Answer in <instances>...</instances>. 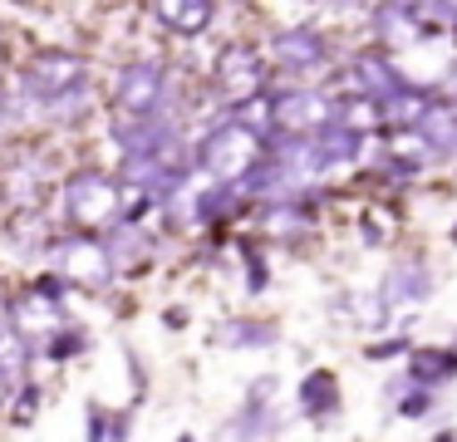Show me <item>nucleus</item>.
I'll list each match as a JSON object with an SVG mask.
<instances>
[{
	"label": "nucleus",
	"mask_w": 457,
	"mask_h": 442,
	"mask_svg": "<svg viewBox=\"0 0 457 442\" xmlns=\"http://www.w3.org/2000/svg\"><path fill=\"white\" fill-rule=\"evenodd\" d=\"M266 59L286 84H325L345 54H339V39L325 25L290 20V25H276L266 35Z\"/></svg>",
	"instance_id": "f257e3e1"
},
{
	"label": "nucleus",
	"mask_w": 457,
	"mask_h": 442,
	"mask_svg": "<svg viewBox=\"0 0 457 442\" xmlns=\"http://www.w3.org/2000/svg\"><path fill=\"white\" fill-rule=\"evenodd\" d=\"M261 157H266V143H261L237 113H217L197 133V143H192V167H197L207 182H227V187L246 182L261 167Z\"/></svg>",
	"instance_id": "f03ea898"
},
{
	"label": "nucleus",
	"mask_w": 457,
	"mask_h": 442,
	"mask_svg": "<svg viewBox=\"0 0 457 442\" xmlns=\"http://www.w3.org/2000/svg\"><path fill=\"white\" fill-rule=\"evenodd\" d=\"M60 212L74 231L104 236L109 226L123 221V182L119 172H104V167H74L60 187Z\"/></svg>",
	"instance_id": "7ed1b4c3"
},
{
	"label": "nucleus",
	"mask_w": 457,
	"mask_h": 442,
	"mask_svg": "<svg viewBox=\"0 0 457 442\" xmlns=\"http://www.w3.org/2000/svg\"><path fill=\"white\" fill-rule=\"evenodd\" d=\"M207 79H212V94H217L221 113H231V108H241L246 98L276 88V69H270V59H266V45H251V39L221 45L217 59H212V69H207Z\"/></svg>",
	"instance_id": "20e7f679"
},
{
	"label": "nucleus",
	"mask_w": 457,
	"mask_h": 442,
	"mask_svg": "<svg viewBox=\"0 0 457 442\" xmlns=\"http://www.w3.org/2000/svg\"><path fill=\"white\" fill-rule=\"evenodd\" d=\"M172 74L162 59H129L109 84V104L119 118H178L172 113Z\"/></svg>",
	"instance_id": "39448f33"
},
{
	"label": "nucleus",
	"mask_w": 457,
	"mask_h": 442,
	"mask_svg": "<svg viewBox=\"0 0 457 442\" xmlns=\"http://www.w3.org/2000/svg\"><path fill=\"white\" fill-rule=\"evenodd\" d=\"M276 138H315L339 123V94L329 84H280L270 88Z\"/></svg>",
	"instance_id": "423d86ee"
},
{
	"label": "nucleus",
	"mask_w": 457,
	"mask_h": 442,
	"mask_svg": "<svg viewBox=\"0 0 457 442\" xmlns=\"http://www.w3.org/2000/svg\"><path fill=\"white\" fill-rule=\"evenodd\" d=\"M325 84L335 88V94H369V98H378V104H384V98H394L398 88L418 84V79L408 74L394 54H384L378 45H369V49H349Z\"/></svg>",
	"instance_id": "0eeeda50"
},
{
	"label": "nucleus",
	"mask_w": 457,
	"mask_h": 442,
	"mask_svg": "<svg viewBox=\"0 0 457 442\" xmlns=\"http://www.w3.org/2000/svg\"><path fill=\"white\" fill-rule=\"evenodd\" d=\"M329 192H305V196H276V202L251 206V226L256 241L266 246H305L320 231V202Z\"/></svg>",
	"instance_id": "6e6552de"
},
{
	"label": "nucleus",
	"mask_w": 457,
	"mask_h": 442,
	"mask_svg": "<svg viewBox=\"0 0 457 442\" xmlns=\"http://www.w3.org/2000/svg\"><path fill=\"white\" fill-rule=\"evenodd\" d=\"M50 251H54V271H60L70 285H79V290H109V285L119 280V265H113L104 236L70 231V236H60Z\"/></svg>",
	"instance_id": "1a4fd4ad"
},
{
	"label": "nucleus",
	"mask_w": 457,
	"mask_h": 442,
	"mask_svg": "<svg viewBox=\"0 0 457 442\" xmlns=\"http://www.w3.org/2000/svg\"><path fill=\"white\" fill-rule=\"evenodd\" d=\"M374 290H378V300H384V310L398 320V314H408V310H423L437 295V271L423 251H403V255L388 261V271L378 275Z\"/></svg>",
	"instance_id": "9d476101"
},
{
	"label": "nucleus",
	"mask_w": 457,
	"mask_h": 442,
	"mask_svg": "<svg viewBox=\"0 0 457 442\" xmlns=\"http://www.w3.org/2000/svg\"><path fill=\"white\" fill-rule=\"evenodd\" d=\"M21 84H25V98H35L45 108L54 98H64L70 88L94 84V79H89V59L74 54V49H35L21 69Z\"/></svg>",
	"instance_id": "9b49d317"
},
{
	"label": "nucleus",
	"mask_w": 457,
	"mask_h": 442,
	"mask_svg": "<svg viewBox=\"0 0 457 442\" xmlns=\"http://www.w3.org/2000/svg\"><path fill=\"white\" fill-rule=\"evenodd\" d=\"M295 418H305L310 428H335L345 418V379H339L329 363H315V369L300 373L295 383Z\"/></svg>",
	"instance_id": "f8f14e48"
},
{
	"label": "nucleus",
	"mask_w": 457,
	"mask_h": 442,
	"mask_svg": "<svg viewBox=\"0 0 457 442\" xmlns=\"http://www.w3.org/2000/svg\"><path fill=\"white\" fill-rule=\"evenodd\" d=\"M45 192H50V172H45L40 153H21L11 163H0V202L11 212H45Z\"/></svg>",
	"instance_id": "ddd939ff"
},
{
	"label": "nucleus",
	"mask_w": 457,
	"mask_h": 442,
	"mask_svg": "<svg viewBox=\"0 0 457 442\" xmlns=\"http://www.w3.org/2000/svg\"><path fill=\"white\" fill-rule=\"evenodd\" d=\"M364 29H369V45H378L384 54H394V59L433 39V35H428V25L413 15V10H403V5H384V0H378V5L369 10Z\"/></svg>",
	"instance_id": "4468645a"
},
{
	"label": "nucleus",
	"mask_w": 457,
	"mask_h": 442,
	"mask_svg": "<svg viewBox=\"0 0 457 442\" xmlns=\"http://www.w3.org/2000/svg\"><path fill=\"white\" fill-rule=\"evenodd\" d=\"M280 428H286V418H280L276 403L241 398V408L217 428V442H270V438H280Z\"/></svg>",
	"instance_id": "2eb2a0df"
},
{
	"label": "nucleus",
	"mask_w": 457,
	"mask_h": 442,
	"mask_svg": "<svg viewBox=\"0 0 457 442\" xmlns=\"http://www.w3.org/2000/svg\"><path fill=\"white\" fill-rule=\"evenodd\" d=\"M212 344L217 349H237V354H266L280 344V324L261 320V314H231L212 329Z\"/></svg>",
	"instance_id": "dca6fc26"
},
{
	"label": "nucleus",
	"mask_w": 457,
	"mask_h": 442,
	"mask_svg": "<svg viewBox=\"0 0 457 442\" xmlns=\"http://www.w3.org/2000/svg\"><path fill=\"white\" fill-rule=\"evenodd\" d=\"M217 5L221 0H148L153 20L178 39H197L217 25Z\"/></svg>",
	"instance_id": "f3484780"
},
{
	"label": "nucleus",
	"mask_w": 457,
	"mask_h": 442,
	"mask_svg": "<svg viewBox=\"0 0 457 442\" xmlns=\"http://www.w3.org/2000/svg\"><path fill=\"white\" fill-rule=\"evenodd\" d=\"M403 373L408 383H423V388H453L457 383V344H418L413 354L403 359Z\"/></svg>",
	"instance_id": "a211bd4d"
},
{
	"label": "nucleus",
	"mask_w": 457,
	"mask_h": 442,
	"mask_svg": "<svg viewBox=\"0 0 457 442\" xmlns=\"http://www.w3.org/2000/svg\"><path fill=\"white\" fill-rule=\"evenodd\" d=\"M418 133H423L428 147H433L437 167H457V104L453 98L437 94V104L428 108V118L418 123Z\"/></svg>",
	"instance_id": "6ab92c4d"
},
{
	"label": "nucleus",
	"mask_w": 457,
	"mask_h": 442,
	"mask_svg": "<svg viewBox=\"0 0 457 442\" xmlns=\"http://www.w3.org/2000/svg\"><path fill=\"white\" fill-rule=\"evenodd\" d=\"M104 241H109V255H113V265H119V275H138L143 265L153 261V236H148V226L119 221V226H109V231H104Z\"/></svg>",
	"instance_id": "aec40b11"
},
{
	"label": "nucleus",
	"mask_w": 457,
	"mask_h": 442,
	"mask_svg": "<svg viewBox=\"0 0 457 442\" xmlns=\"http://www.w3.org/2000/svg\"><path fill=\"white\" fill-rule=\"evenodd\" d=\"M30 359H35V339H25L11 314H0V379L11 383V388H21Z\"/></svg>",
	"instance_id": "412c9836"
},
{
	"label": "nucleus",
	"mask_w": 457,
	"mask_h": 442,
	"mask_svg": "<svg viewBox=\"0 0 457 442\" xmlns=\"http://www.w3.org/2000/svg\"><path fill=\"white\" fill-rule=\"evenodd\" d=\"M237 261H241V290L246 295H266L270 280H276V271H270V255H266V241H256V236H237Z\"/></svg>",
	"instance_id": "4be33fe9"
},
{
	"label": "nucleus",
	"mask_w": 457,
	"mask_h": 442,
	"mask_svg": "<svg viewBox=\"0 0 457 442\" xmlns=\"http://www.w3.org/2000/svg\"><path fill=\"white\" fill-rule=\"evenodd\" d=\"M339 123L364 138H384V104L369 94H339Z\"/></svg>",
	"instance_id": "5701e85b"
},
{
	"label": "nucleus",
	"mask_w": 457,
	"mask_h": 442,
	"mask_svg": "<svg viewBox=\"0 0 457 442\" xmlns=\"http://www.w3.org/2000/svg\"><path fill=\"white\" fill-rule=\"evenodd\" d=\"M388 413L403 418V422H433L437 413H443V393L423 388V383H408V388L398 393V403H388Z\"/></svg>",
	"instance_id": "b1692460"
},
{
	"label": "nucleus",
	"mask_w": 457,
	"mask_h": 442,
	"mask_svg": "<svg viewBox=\"0 0 457 442\" xmlns=\"http://www.w3.org/2000/svg\"><path fill=\"white\" fill-rule=\"evenodd\" d=\"M418 349V339H413V329H388V334H378V339H364V363H403L408 354Z\"/></svg>",
	"instance_id": "393cba45"
},
{
	"label": "nucleus",
	"mask_w": 457,
	"mask_h": 442,
	"mask_svg": "<svg viewBox=\"0 0 457 442\" xmlns=\"http://www.w3.org/2000/svg\"><path fill=\"white\" fill-rule=\"evenodd\" d=\"M89 349V329H84V324H64V329H54L50 339H45V354H50L54 363H64V359H74V354H84Z\"/></svg>",
	"instance_id": "a878e982"
},
{
	"label": "nucleus",
	"mask_w": 457,
	"mask_h": 442,
	"mask_svg": "<svg viewBox=\"0 0 457 442\" xmlns=\"http://www.w3.org/2000/svg\"><path fill=\"white\" fill-rule=\"evenodd\" d=\"M359 241H364V251H384V246L394 241V226H388L374 206H364V212H359Z\"/></svg>",
	"instance_id": "bb28decb"
},
{
	"label": "nucleus",
	"mask_w": 457,
	"mask_h": 442,
	"mask_svg": "<svg viewBox=\"0 0 457 442\" xmlns=\"http://www.w3.org/2000/svg\"><path fill=\"white\" fill-rule=\"evenodd\" d=\"M35 413H40V388L30 383V388H21V398H15V408H11V422H15V428H25V422H30Z\"/></svg>",
	"instance_id": "cd10ccee"
},
{
	"label": "nucleus",
	"mask_w": 457,
	"mask_h": 442,
	"mask_svg": "<svg viewBox=\"0 0 457 442\" xmlns=\"http://www.w3.org/2000/svg\"><path fill=\"white\" fill-rule=\"evenodd\" d=\"M276 388H280V373H261V379H251V383H246V398L270 403V398H276Z\"/></svg>",
	"instance_id": "c85d7f7f"
},
{
	"label": "nucleus",
	"mask_w": 457,
	"mask_h": 442,
	"mask_svg": "<svg viewBox=\"0 0 457 442\" xmlns=\"http://www.w3.org/2000/svg\"><path fill=\"white\" fill-rule=\"evenodd\" d=\"M129 432H133V408L113 413L109 418V442H129Z\"/></svg>",
	"instance_id": "c756f323"
},
{
	"label": "nucleus",
	"mask_w": 457,
	"mask_h": 442,
	"mask_svg": "<svg viewBox=\"0 0 457 442\" xmlns=\"http://www.w3.org/2000/svg\"><path fill=\"white\" fill-rule=\"evenodd\" d=\"M403 388H408V373H403V363H398V369L384 379V403H398V393H403Z\"/></svg>",
	"instance_id": "7c9ffc66"
},
{
	"label": "nucleus",
	"mask_w": 457,
	"mask_h": 442,
	"mask_svg": "<svg viewBox=\"0 0 457 442\" xmlns=\"http://www.w3.org/2000/svg\"><path fill=\"white\" fill-rule=\"evenodd\" d=\"M437 94L453 98V104H457V54H453V64L443 69V79H437Z\"/></svg>",
	"instance_id": "2f4dec72"
},
{
	"label": "nucleus",
	"mask_w": 457,
	"mask_h": 442,
	"mask_svg": "<svg viewBox=\"0 0 457 442\" xmlns=\"http://www.w3.org/2000/svg\"><path fill=\"white\" fill-rule=\"evenodd\" d=\"M162 324H168V329H187V310H182V304L162 310Z\"/></svg>",
	"instance_id": "473e14b6"
},
{
	"label": "nucleus",
	"mask_w": 457,
	"mask_h": 442,
	"mask_svg": "<svg viewBox=\"0 0 457 442\" xmlns=\"http://www.w3.org/2000/svg\"><path fill=\"white\" fill-rule=\"evenodd\" d=\"M15 128V108H11V98L0 94V133H11Z\"/></svg>",
	"instance_id": "72a5a7b5"
},
{
	"label": "nucleus",
	"mask_w": 457,
	"mask_h": 442,
	"mask_svg": "<svg viewBox=\"0 0 457 442\" xmlns=\"http://www.w3.org/2000/svg\"><path fill=\"white\" fill-rule=\"evenodd\" d=\"M428 442H457V428H453V422H447V428H437V432H433V438H428Z\"/></svg>",
	"instance_id": "f704fd0d"
},
{
	"label": "nucleus",
	"mask_w": 457,
	"mask_h": 442,
	"mask_svg": "<svg viewBox=\"0 0 457 442\" xmlns=\"http://www.w3.org/2000/svg\"><path fill=\"white\" fill-rule=\"evenodd\" d=\"M384 5H403V10H413V15H418V5H423V0H384Z\"/></svg>",
	"instance_id": "c9c22d12"
},
{
	"label": "nucleus",
	"mask_w": 457,
	"mask_h": 442,
	"mask_svg": "<svg viewBox=\"0 0 457 442\" xmlns=\"http://www.w3.org/2000/svg\"><path fill=\"white\" fill-rule=\"evenodd\" d=\"M447 246H453V251H457V216H453V221H447Z\"/></svg>",
	"instance_id": "e433bc0d"
},
{
	"label": "nucleus",
	"mask_w": 457,
	"mask_h": 442,
	"mask_svg": "<svg viewBox=\"0 0 457 442\" xmlns=\"http://www.w3.org/2000/svg\"><path fill=\"white\" fill-rule=\"evenodd\" d=\"M5 393H11V383H5V379H0V403H5Z\"/></svg>",
	"instance_id": "4c0bfd02"
},
{
	"label": "nucleus",
	"mask_w": 457,
	"mask_h": 442,
	"mask_svg": "<svg viewBox=\"0 0 457 442\" xmlns=\"http://www.w3.org/2000/svg\"><path fill=\"white\" fill-rule=\"evenodd\" d=\"M178 442H197V438H192V432H182V438H178Z\"/></svg>",
	"instance_id": "58836bf2"
},
{
	"label": "nucleus",
	"mask_w": 457,
	"mask_h": 442,
	"mask_svg": "<svg viewBox=\"0 0 457 442\" xmlns=\"http://www.w3.org/2000/svg\"><path fill=\"white\" fill-rule=\"evenodd\" d=\"M453 344H457V329H453Z\"/></svg>",
	"instance_id": "ea45409f"
},
{
	"label": "nucleus",
	"mask_w": 457,
	"mask_h": 442,
	"mask_svg": "<svg viewBox=\"0 0 457 442\" xmlns=\"http://www.w3.org/2000/svg\"><path fill=\"white\" fill-rule=\"evenodd\" d=\"M270 442H280V438H270Z\"/></svg>",
	"instance_id": "a19ab883"
}]
</instances>
